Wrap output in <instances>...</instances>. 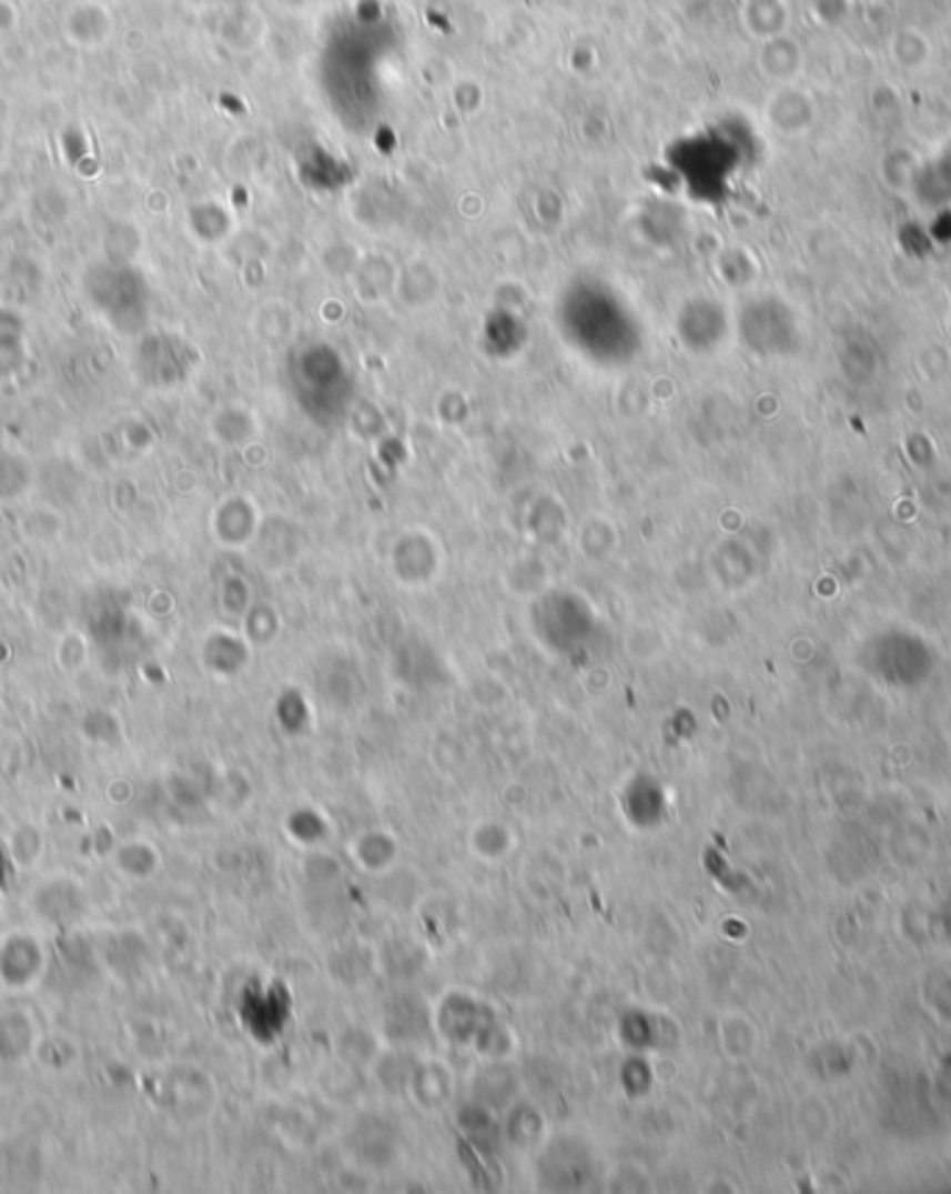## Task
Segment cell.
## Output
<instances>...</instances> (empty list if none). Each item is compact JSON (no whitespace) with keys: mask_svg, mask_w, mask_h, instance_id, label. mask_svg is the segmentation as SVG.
I'll use <instances>...</instances> for the list:
<instances>
[{"mask_svg":"<svg viewBox=\"0 0 951 1194\" xmlns=\"http://www.w3.org/2000/svg\"><path fill=\"white\" fill-rule=\"evenodd\" d=\"M29 488V476L18 456L0 454V499H14Z\"/></svg>","mask_w":951,"mask_h":1194,"instance_id":"obj_1","label":"cell"}]
</instances>
